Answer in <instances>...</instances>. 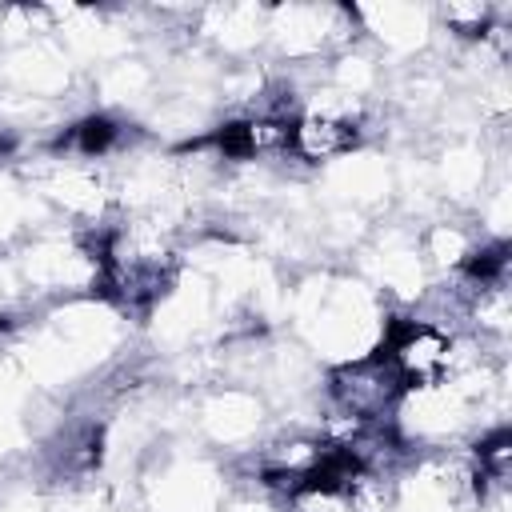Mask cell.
<instances>
[{"instance_id": "cell-1", "label": "cell", "mask_w": 512, "mask_h": 512, "mask_svg": "<svg viewBox=\"0 0 512 512\" xmlns=\"http://www.w3.org/2000/svg\"><path fill=\"white\" fill-rule=\"evenodd\" d=\"M376 356L396 372L404 388H432L452 372V336L432 320L392 316Z\"/></svg>"}, {"instance_id": "cell-2", "label": "cell", "mask_w": 512, "mask_h": 512, "mask_svg": "<svg viewBox=\"0 0 512 512\" xmlns=\"http://www.w3.org/2000/svg\"><path fill=\"white\" fill-rule=\"evenodd\" d=\"M328 392H332L340 416H348L352 424H376V420H388L392 404L404 396V384L372 352L368 360H356V364L336 368L332 380H328Z\"/></svg>"}, {"instance_id": "cell-3", "label": "cell", "mask_w": 512, "mask_h": 512, "mask_svg": "<svg viewBox=\"0 0 512 512\" xmlns=\"http://www.w3.org/2000/svg\"><path fill=\"white\" fill-rule=\"evenodd\" d=\"M356 144H360V124L348 112H328V108L296 116L292 136H288V148L308 164L336 160V156L352 152Z\"/></svg>"}, {"instance_id": "cell-4", "label": "cell", "mask_w": 512, "mask_h": 512, "mask_svg": "<svg viewBox=\"0 0 512 512\" xmlns=\"http://www.w3.org/2000/svg\"><path fill=\"white\" fill-rule=\"evenodd\" d=\"M116 140H120V124H116L112 116L96 112V116H84L76 128H68V136H64L60 144H68V148L80 152V156H104Z\"/></svg>"}, {"instance_id": "cell-5", "label": "cell", "mask_w": 512, "mask_h": 512, "mask_svg": "<svg viewBox=\"0 0 512 512\" xmlns=\"http://www.w3.org/2000/svg\"><path fill=\"white\" fill-rule=\"evenodd\" d=\"M16 152V136L12 132H0V160H8Z\"/></svg>"}]
</instances>
